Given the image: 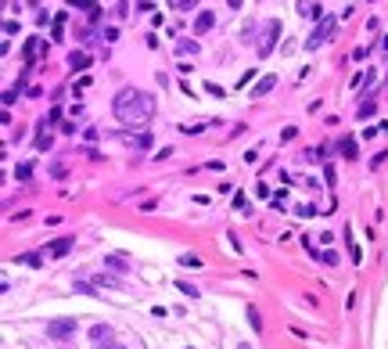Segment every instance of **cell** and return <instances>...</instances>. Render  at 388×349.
Returning <instances> with one entry per match:
<instances>
[{"label": "cell", "mask_w": 388, "mask_h": 349, "mask_svg": "<svg viewBox=\"0 0 388 349\" xmlns=\"http://www.w3.org/2000/svg\"><path fill=\"white\" fill-rule=\"evenodd\" d=\"M198 0H169V8H176V11H190Z\"/></svg>", "instance_id": "cell-20"}, {"label": "cell", "mask_w": 388, "mask_h": 349, "mask_svg": "<svg viewBox=\"0 0 388 349\" xmlns=\"http://www.w3.org/2000/svg\"><path fill=\"white\" fill-rule=\"evenodd\" d=\"M29 177H32V166H29V162L15 166V180H29Z\"/></svg>", "instance_id": "cell-19"}, {"label": "cell", "mask_w": 388, "mask_h": 349, "mask_svg": "<svg viewBox=\"0 0 388 349\" xmlns=\"http://www.w3.org/2000/svg\"><path fill=\"white\" fill-rule=\"evenodd\" d=\"M97 0H72V8H80V11H94Z\"/></svg>", "instance_id": "cell-24"}, {"label": "cell", "mask_w": 388, "mask_h": 349, "mask_svg": "<svg viewBox=\"0 0 388 349\" xmlns=\"http://www.w3.org/2000/svg\"><path fill=\"white\" fill-rule=\"evenodd\" d=\"M277 36H281V22H277V18H269V22L262 25V44H259V54H262V58L274 51V40H277Z\"/></svg>", "instance_id": "cell-4"}, {"label": "cell", "mask_w": 388, "mask_h": 349, "mask_svg": "<svg viewBox=\"0 0 388 349\" xmlns=\"http://www.w3.org/2000/svg\"><path fill=\"white\" fill-rule=\"evenodd\" d=\"M320 259H324L327 266H338V252H320Z\"/></svg>", "instance_id": "cell-27"}, {"label": "cell", "mask_w": 388, "mask_h": 349, "mask_svg": "<svg viewBox=\"0 0 388 349\" xmlns=\"http://www.w3.org/2000/svg\"><path fill=\"white\" fill-rule=\"evenodd\" d=\"M176 288H180V292H183V295H190V299H198V295H202V292H198V288H194V285H187V281H180V285H176Z\"/></svg>", "instance_id": "cell-23"}, {"label": "cell", "mask_w": 388, "mask_h": 349, "mask_svg": "<svg viewBox=\"0 0 388 349\" xmlns=\"http://www.w3.org/2000/svg\"><path fill=\"white\" fill-rule=\"evenodd\" d=\"M75 292H80V295H90V299H97V288H94V285H87V281H75Z\"/></svg>", "instance_id": "cell-17"}, {"label": "cell", "mask_w": 388, "mask_h": 349, "mask_svg": "<svg viewBox=\"0 0 388 349\" xmlns=\"http://www.w3.org/2000/svg\"><path fill=\"white\" fill-rule=\"evenodd\" d=\"M295 213H298V216H305V220H309V216H313V213H317V209H313V205H298V209H295Z\"/></svg>", "instance_id": "cell-29"}, {"label": "cell", "mask_w": 388, "mask_h": 349, "mask_svg": "<svg viewBox=\"0 0 388 349\" xmlns=\"http://www.w3.org/2000/svg\"><path fill=\"white\" fill-rule=\"evenodd\" d=\"M226 4H230V8H241V4H245V0H226Z\"/></svg>", "instance_id": "cell-31"}, {"label": "cell", "mask_w": 388, "mask_h": 349, "mask_svg": "<svg viewBox=\"0 0 388 349\" xmlns=\"http://www.w3.org/2000/svg\"><path fill=\"white\" fill-rule=\"evenodd\" d=\"M248 321H252V331H262V317H259L255 306H248Z\"/></svg>", "instance_id": "cell-18"}, {"label": "cell", "mask_w": 388, "mask_h": 349, "mask_svg": "<svg viewBox=\"0 0 388 349\" xmlns=\"http://www.w3.org/2000/svg\"><path fill=\"white\" fill-rule=\"evenodd\" d=\"M36 51H40V40H36V36H29V40H25V47H22V58H25V65H32V61H36Z\"/></svg>", "instance_id": "cell-9"}, {"label": "cell", "mask_w": 388, "mask_h": 349, "mask_svg": "<svg viewBox=\"0 0 388 349\" xmlns=\"http://www.w3.org/2000/svg\"><path fill=\"white\" fill-rule=\"evenodd\" d=\"M72 245H75V238H58V241L51 245V256H65Z\"/></svg>", "instance_id": "cell-13"}, {"label": "cell", "mask_w": 388, "mask_h": 349, "mask_svg": "<svg viewBox=\"0 0 388 349\" xmlns=\"http://www.w3.org/2000/svg\"><path fill=\"white\" fill-rule=\"evenodd\" d=\"M234 209H238V213H248V209H252V205H248V198L241 195V191H238V195H234Z\"/></svg>", "instance_id": "cell-21"}, {"label": "cell", "mask_w": 388, "mask_h": 349, "mask_svg": "<svg viewBox=\"0 0 388 349\" xmlns=\"http://www.w3.org/2000/svg\"><path fill=\"white\" fill-rule=\"evenodd\" d=\"M176 54H198V40H180L176 44Z\"/></svg>", "instance_id": "cell-15"}, {"label": "cell", "mask_w": 388, "mask_h": 349, "mask_svg": "<svg viewBox=\"0 0 388 349\" xmlns=\"http://www.w3.org/2000/svg\"><path fill=\"white\" fill-rule=\"evenodd\" d=\"M334 29H338V18L334 15H324L320 22H317V29L305 36V51H317V47H324L331 36H334Z\"/></svg>", "instance_id": "cell-2"}, {"label": "cell", "mask_w": 388, "mask_h": 349, "mask_svg": "<svg viewBox=\"0 0 388 349\" xmlns=\"http://www.w3.org/2000/svg\"><path fill=\"white\" fill-rule=\"evenodd\" d=\"M277 87V76H262V80L255 83V90H252V97H262V94H269Z\"/></svg>", "instance_id": "cell-8"}, {"label": "cell", "mask_w": 388, "mask_h": 349, "mask_svg": "<svg viewBox=\"0 0 388 349\" xmlns=\"http://www.w3.org/2000/svg\"><path fill=\"white\" fill-rule=\"evenodd\" d=\"M151 115H154V97L147 90H137V87H126L115 94V119H119L123 126H137L144 130L151 123Z\"/></svg>", "instance_id": "cell-1"}, {"label": "cell", "mask_w": 388, "mask_h": 349, "mask_svg": "<svg viewBox=\"0 0 388 349\" xmlns=\"http://www.w3.org/2000/svg\"><path fill=\"white\" fill-rule=\"evenodd\" d=\"M68 68H72V72H87V68H90V58H87L83 51H72V54H68Z\"/></svg>", "instance_id": "cell-6"}, {"label": "cell", "mask_w": 388, "mask_h": 349, "mask_svg": "<svg viewBox=\"0 0 388 349\" xmlns=\"http://www.w3.org/2000/svg\"><path fill=\"white\" fill-rule=\"evenodd\" d=\"M15 263H22V266H40L44 256H36V252H22V256H15Z\"/></svg>", "instance_id": "cell-14"}, {"label": "cell", "mask_w": 388, "mask_h": 349, "mask_svg": "<svg viewBox=\"0 0 388 349\" xmlns=\"http://www.w3.org/2000/svg\"><path fill=\"white\" fill-rule=\"evenodd\" d=\"M104 349H126V345H119V342H108V345H104Z\"/></svg>", "instance_id": "cell-30"}, {"label": "cell", "mask_w": 388, "mask_h": 349, "mask_svg": "<svg viewBox=\"0 0 388 349\" xmlns=\"http://www.w3.org/2000/svg\"><path fill=\"white\" fill-rule=\"evenodd\" d=\"M104 266H108V270H119V274H126V270H130V266H126V256H104Z\"/></svg>", "instance_id": "cell-12"}, {"label": "cell", "mask_w": 388, "mask_h": 349, "mask_svg": "<svg viewBox=\"0 0 388 349\" xmlns=\"http://www.w3.org/2000/svg\"><path fill=\"white\" fill-rule=\"evenodd\" d=\"M298 15L302 18H324V11H320V4H317V0H298Z\"/></svg>", "instance_id": "cell-5"}, {"label": "cell", "mask_w": 388, "mask_h": 349, "mask_svg": "<svg viewBox=\"0 0 388 349\" xmlns=\"http://www.w3.org/2000/svg\"><path fill=\"white\" fill-rule=\"evenodd\" d=\"M338 151L345 155V159H356V155H360V148H356V137H341V144H338Z\"/></svg>", "instance_id": "cell-10"}, {"label": "cell", "mask_w": 388, "mask_h": 349, "mask_svg": "<svg viewBox=\"0 0 388 349\" xmlns=\"http://www.w3.org/2000/svg\"><path fill=\"white\" fill-rule=\"evenodd\" d=\"M47 335H51L54 342H65V338L75 335V321H72V317H58V321H51V324H47Z\"/></svg>", "instance_id": "cell-3"}, {"label": "cell", "mask_w": 388, "mask_h": 349, "mask_svg": "<svg viewBox=\"0 0 388 349\" xmlns=\"http://www.w3.org/2000/svg\"><path fill=\"white\" fill-rule=\"evenodd\" d=\"M374 101H360V108H356V115H360V119H370V115H374Z\"/></svg>", "instance_id": "cell-16"}, {"label": "cell", "mask_w": 388, "mask_h": 349, "mask_svg": "<svg viewBox=\"0 0 388 349\" xmlns=\"http://www.w3.org/2000/svg\"><path fill=\"white\" fill-rule=\"evenodd\" d=\"M384 51H388V36H384Z\"/></svg>", "instance_id": "cell-33"}, {"label": "cell", "mask_w": 388, "mask_h": 349, "mask_svg": "<svg viewBox=\"0 0 388 349\" xmlns=\"http://www.w3.org/2000/svg\"><path fill=\"white\" fill-rule=\"evenodd\" d=\"M180 266H190V270H198V266H202V259H198V256H180Z\"/></svg>", "instance_id": "cell-22"}, {"label": "cell", "mask_w": 388, "mask_h": 349, "mask_svg": "<svg viewBox=\"0 0 388 349\" xmlns=\"http://www.w3.org/2000/svg\"><path fill=\"white\" fill-rule=\"evenodd\" d=\"M295 133H298L295 126H284V130H281V141H295Z\"/></svg>", "instance_id": "cell-28"}, {"label": "cell", "mask_w": 388, "mask_h": 349, "mask_svg": "<svg viewBox=\"0 0 388 349\" xmlns=\"http://www.w3.org/2000/svg\"><path fill=\"white\" fill-rule=\"evenodd\" d=\"M216 25V15L212 11H198V18H194V32H209Z\"/></svg>", "instance_id": "cell-7"}, {"label": "cell", "mask_w": 388, "mask_h": 349, "mask_svg": "<svg viewBox=\"0 0 388 349\" xmlns=\"http://www.w3.org/2000/svg\"><path fill=\"white\" fill-rule=\"evenodd\" d=\"M61 29H65V15H58V18H54V25H51V32H54V40H58V36H61Z\"/></svg>", "instance_id": "cell-25"}, {"label": "cell", "mask_w": 388, "mask_h": 349, "mask_svg": "<svg viewBox=\"0 0 388 349\" xmlns=\"http://www.w3.org/2000/svg\"><path fill=\"white\" fill-rule=\"evenodd\" d=\"M180 130H183V133H202V130H205V126H202V123H183V126H180Z\"/></svg>", "instance_id": "cell-26"}, {"label": "cell", "mask_w": 388, "mask_h": 349, "mask_svg": "<svg viewBox=\"0 0 388 349\" xmlns=\"http://www.w3.org/2000/svg\"><path fill=\"white\" fill-rule=\"evenodd\" d=\"M238 349H252V345H248V342H245V345H238Z\"/></svg>", "instance_id": "cell-32"}, {"label": "cell", "mask_w": 388, "mask_h": 349, "mask_svg": "<svg viewBox=\"0 0 388 349\" xmlns=\"http://www.w3.org/2000/svg\"><path fill=\"white\" fill-rule=\"evenodd\" d=\"M90 338H94V342H111V328H108V324H94V328H90Z\"/></svg>", "instance_id": "cell-11"}]
</instances>
